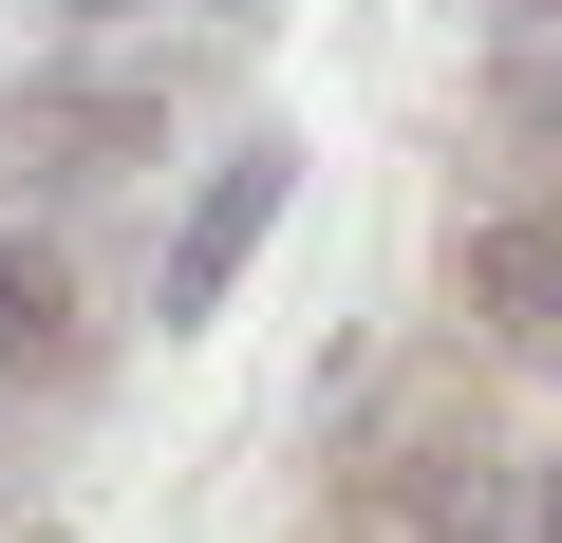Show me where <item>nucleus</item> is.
Wrapping results in <instances>:
<instances>
[{
    "instance_id": "nucleus-1",
    "label": "nucleus",
    "mask_w": 562,
    "mask_h": 543,
    "mask_svg": "<svg viewBox=\"0 0 562 543\" xmlns=\"http://www.w3.org/2000/svg\"><path fill=\"white\" fill-rule=\"evenodd\" d=\"M281 225V132H244L206 188H188V225H169V262H150V319L188 338V319H225V282H244V244Z\"/></svg>"
},
{
    "instance_id": "nucleus-2",
    "label": "nucleus",
    "mask_w": 562,
    "mask_h": 543,
    "mask_svg": "<svg viewBox=\"0 0 562 543\" xmlns=\"http://www.w3.org/2000/svg\"><path fill=\"white\" fill-rule=\"evenodd\" d=\"M76 357V282H57V244L0 225V375H57Z\"/></svg>"
},
{
    "instance_id": "nucleus-3",
    "label": "nucleus",
    "mask_w": 562,
    "mask_h": 543,
    "mask_svg": "<svg viewBox=\"0 0 562 543\" xmlns=\"http://www.w3.org/2000/svg\"><path fill=\"white\" fill-rule=\"evenodd\" d=\"M543 524H562V487H543Z\"/></svg>"
}]
</instances>
